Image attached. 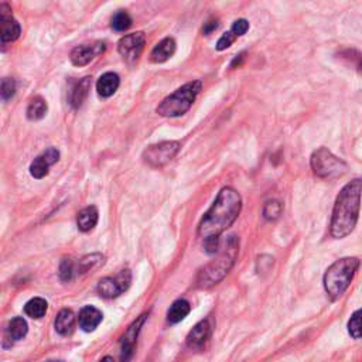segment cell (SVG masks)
Wrapping results in <instances>:
<instances>
[{
    "instance_id": "obj_1",
    "label": "cell",
    "mask_w": 362,
    "mask_h": 362,
    "mask_svg": "<svg viewBox=\"0 0 362 362\" xmlns=\"http://www.w3.org/2000/svg\"><path fill=\"white\" fill-rule=\"evenodd\" d=\"M242 210V198L239 193L231 187H224L211 209L205 213L200 225L198 237L201 239H220L224 232L237 221Z\"/></svg>"
},
{
    "instance_id": "obj_2",
    "label": "cell",
    "mask_w": 362,
    "mask_h": 362,
    "mask_svg": "<svg viewBox=\"0 0 362 362\" xmlns=\"http://www.w3.org/2000/svg\"><path fill=\"white\" fill-rule=\"evenodd\" d=\"M362 198V180L355 178L343 187L340 194L335 200L331 222L330 234L334 239H343L348 237L355 229L359 218Z\"/></svg>"
},
{
    "instance_id": "obj_3",
    "label": "cell",
    "mask_w": 362,
    "mask_h": 362,
    "mask_svg": "<svg viewBox=\"0 0 362 362\" xmlns=\"http://www.w3.org/2000/svg\"><path fill=\"white\" fill-rule=\"evenodd\" d=\"M239 252V241L237 237H228L225 241H221L218 256L213 262L206 265L198 275L197 284L201 289L213 288L214 284L220 283L234 266Z\"/></svg>"
},
{
    "instance_id": "obj_4",
    "label": "cell",
    "mask_w": 362,
    "mask_h": 362,
    "mask_svg": "<svg viewBox=\"0 0 362 362\" xmlns=\"http://www.w3.org/2000/svg\"><path fill=\"white\" fill-rule=\"evenodd\" d=\"M361 265V261L358 257L347 256L341 257V259L335 261L324 273L323 284L324 290L331 301L339 300L350 288L352 283L356 270Z\"/></svg>"
},
{
    "instance_id": "obj_5",
    "label": "cell",
    "mask_w": 362,
    "mask_h": 362,
    "mask_svg": "<svg viewBox=\"0 0 362 362\" xmlns=\"http://www.w3.org/2000/svg\"><path fill=\"white\" fill-rule=\"evenodd\" d=\"M201 89H202L201 81H193L183 87H180L171 95H169L160 102L156 112L166 118H177L187 114L193 107V103Z\"/></svg>"
},
{
    "instance_id": "obj_6",
    "label": "cell",
    "mask_w": 362,
    "mask_h": 362,
    "mask_svg": "<svg viewBox=\"0 0 362 362\" xmlns=\"http://www.w3.org/2000/svg\"><path fill=\"white\" fill-rule=\"evenodd\" d=\"M313 173L320 178H337L347 173L348 166L327 149L320 147L313 151L310 159Z\"/></svg>"
},
{
    "instance_id": "obj_7",
    "label": "cell",
    "mask_w": 362,
    "mask_h": 362,
    "mask_svg": "<svg viewBox=\"0 0 362 362\" xmlns=\"http://www.w3.org/2000/svg\"><path fill=\"white\" fill-rule=\"evenodd\" d=\"M180 150V143L178 142H162L158 145H151L149 146L143 154V162L150 166V167H163L166 166L171 159H174L175 154Z\"/></svg>"
},
{
    "instance_id": "obj_8",
    "label": "cell",
    "mask_w": 362,
    "mask_h": 362,
    "mask_svg": "<svg viewBox=\"0 0 362 362\" xmlns=\"http://www.w3.org/2000/svg\"><path fill=\"white\" fill-rule=\"evenodd\" d=\"M145 44H146V36L142 32L132 33L119 40L118 51L126 64L135 65L143 53Z\"/></svg>"
},
{
    "instance_id": "obj_9",
    "label": "cell",
    "mask_w": 362,
    "mask_h": 362,
    "mask_svg": "<svg viewBox=\"0 0 362 362\" xmlns=\"http://www.w3.org/2000/svg\"><path fill=\"white\" fill-rule=\"evenodd\" d=\"M132 275L129 270H122L116 276H108L99 280L98 283V293L105 299H114L120 296L131 286Z\"/></svg>"
},
{
    "instance_id": "obj_10",
    "label": "cell",
    "mask_w": 362,
    "mask_h": 362,
    "mask_svg": "<svg viewBox=\"0 0 362 362\" xmlns=\"http://www.w3.org/2000/svg\"><path fill=\"white\" fill-rule=\"evenodd\" d=\"M105 51V44L98 41L95 44H83L75 47L71 54H70V60L74 65L76 67H84L87 64H89L96 56H99L100 53Z\"/></svg>"
},
{
    "instance_id": "obj_11",
    "label": "cell",
    "mask_w": 362,
    "mask_h": 362,
    "mask_svg": "<svg viewBox=\"0 0 362 362\" xmlns=\"http://www.w3.org/2000/svg\"><path fill=\"white\" fill-rule=\"evenodd\" d=\"M0 21H2V34H0L2 43L6 44L16 41L20 37L21 28L17 20L13 19L12 9L6 3L0 5Z\"/></svg>"
},
{
    "instance_id": "obj_12",
    "label": "cell",
    "mask_w": 362,
    "mask_h": 362,
    "mask_svg": "<svg viewBox=\"0 0 362 362\" xmlns=\"http://www.w3.org/2000/svg\"><path fill=\"white\" fill-rule=\"evenodd\" d=\"M145 320H146V316L145 315L140 316L136 321H134V324L131 327L126 330L125 335L122 337V348H120V361L122 362H127L129 359L132 358L138 335L140 332V328H142Z\"/></svg>"
},
{
    "instance_id": "obj_13",
    "label": "cell",
    "mask_w": 362,
    "mask_h": 362,
    "mask_svg": "<svg viewBox=\"0 0 362 362\" xmlns=\"http://www.w3.org/2000/svg\"><path fill=\"white\" fill-rule=\"evenodd\" d=\"M58 159H60V151L56 147L47 149L43 154H40V156H37L33 160L30 166V174L37 180L44 178L48 174V169L56 164Z\"/></svg>"
},
{
    "instance_id": "obj_14",
    "label": "cell",
    "mask_w": 362,
    "mask_h": 362,
    "mask_svg": "<svg viewBox=\"0 0 362 362\" xmlns=\"http://www.w3.org/2000/svg\"><path fill=\"white\" fill-rule=\"evenodd\" d=\"M213 332V327L210 324V320H202L200 321L187 335V345L191 350H201L205 343L210 340Z\"/></svg>"
},
{
    "instance_id": "obj_15",
    "label": "cell",
    "mask_w": 362,
    "mask_h": 362,
    "mask_svg": "<svg viewBox=\"0 0 362 362\" xmlns=\"http://www.w3.org/2000/svg\"><path fill=\"white\" fill-rule=\"evenodd\" d=\"M249 30V23L245 20V19H239L237 21H234V24H232V28L229 32H226L217 43V50L218 51H222V50H226L229 48L232 44H234V41L244 36L246 32Z\"/></svg>"
},
{
    "instance_id": "obj_16",
    "label": "cell",
    "mask_w": 362,
    "mask_h": 362,
    "mask_svg": "<svg viewBox=\"0 0 362 362\" xmlns=\"http://www.w3.org/2000/svg\"><path fill=\"white\" fill-rule=\"evenodd\" d=\"M91 85H92V81H91L89 76H85V78H83L78 83L74 84V87L70 91V98H68L72 108L78 109L83 105L84 100L87 99V96L91 91Z\"/></svg>"
},
{
    "instance_id": "obj_17",
    "label": "cell",
    "mask_w": 362,
    "mask_h": 362,
    "mask_svg": "<svg viewBox=\"0 0 362 362\" xmlns=\"http://www.w3.org/2000/svg\"><path fill=\"white\" fill-rule=\"evenodd\" d=\"M102 313L99 310L94 306H85L78 316V323L80 327L85 331V332H91L94 331L100 323H102Z\"/></svg>"
},
{
    "instance_id": "obj_18",
    "label": "cell",
    "mask_w": 362,
    "mask_h": 362,
    "mask_svg": "<svg viewBox=\"0 0 362 362\" xmlns=\"http://www.w3.org/2000/svg\"><path fill=\"white\" fill-rule=\"evenodd\" d=\"M120 80H119V75L115 72H107L103 74L100 78L96 83V91L98 95L102 98H109L112 96L118 88H119Z\"/></svg>"
},
{
    "instance_id": "obj_19",
    "label": "cell",
    "mask_w": 362,
    "mask_h": 362,
    "mask_svg": "<svg viewBox=\"0 0 362 362\" xmlns=\"http://www.w3.org/2000/svg\"><path fill=\"white\" fill-rule=\"evenodd\" d=\"M174 53H175V41L174 39L167 37L153 48L151 54H150V60L156 64H162V63H166L169 58H171Z\"/></svg>"
},
{
    "instance_id": "obj_20",
    "label": "cell",
    "mask_w": 362,
    "mask_h": 362,
    "mask_svg": "<svg viewBox=\"0 0 362 362\" xmlns=\"http://www.w3.org/2000/svg\"><path fill=\"white\" fill-rule=\"evenodd\" d=\"M190 310H191V306L187 300L184 299L175 300L167 312V321L170 324H177L180 321H183L189 316Z\"/></svg>"
},
{
    "instance_id": "obj_21",
    "label": "cell",
    "mask_w": 362,
    "mask_h": 362,
    "mask_svg": "<svg viewBox=\"0 0 362 362\" xmlns=\"http://www.w3.org/2000/svg\"><path fill=\"white\" fill-rule=\"evenodd\" d=\"M98 210L96 206L91 205L84 209L83 211H80L78 217H76V225H78V229L81 232H89L95 228V225L98 224Z\"/></svg>"
},
{
    "instance_id": "obj_22",
    "label": "cell",
    "mask_w": 362,
    "mask_h": 362,
    "mask_svg": "<svg viewBox=\"0 0 362 362\" xmlns=\"http://www.w3.org/2000/svg\"><path fill=\"white\" fill-rule=\"evenodd\" d=\"M54 327H56V331L61 335L72 334L74 327H75V316L71 310H68V308L61 310L57 316V319H56Z\"/></svg>"
},
{
    "instance_id": "obj_23",
    "label": "cell",
    "mask_w": 362,
    "mask_h": 362,
    "mask_svg": "<svg viewBox=\"0 0 362 362\" xmlns=\"http://www.w3.org/2000/svg\"><path fill=\"white\" fill-rule=\"evenodd\" d=\"M6 331H8V335H9L10 340L20 341L25 337V334H28L29 326L23 317H14L9 321Z\"/></svg>"
},
{
    "instance_id": "obj_24",
    "label": "cell",
    "mask_w": 362,
    "mask_h": 362,
    "mask_svg": "<svg viewBox=\"0 0 362 362\" xmlns=\"http://www.w3.org/2000/svg\"><path fill=\"white\" fill-rule=\"evenodd\" d=\"M47 308H48V304L44 299L34 297L30 301L25 303L24 313L25 316H29L32 319H41L47 313Z\"/></svg>"
},
{
    "instance_id": "obj_25",
    "label": "cell",
    "mask_w": 362,
    "mask_h": 362,
    "mask_svg": "<svg viewBox=\"0 0 362 362\" xmlns=\"http://www.w3.org/2000/svg\"><path fill=\"white\" fill-rule=\"evenodd\" d=\"M47 114V102L41 96H34L28 108V118L30 120H40Z\"/></svg>"
},
{
    "instance_id": "obj_26",
    "label": "cell",
    "mask_w": 362,
    "mask_h": 362,
    "mask_svg": "<svg viewBox=\"0 0 362 362\" xmlns=\"http://www.w3.org/2000/svg\"><path fill=\"white\" fill-rule=\"evenodd\" d=\"M347 330L351 339L362 340V308L352 313L347 323Z\"/></svg>"
},
{
    "instance_id": "obj_27",
    "label": "cell",
    "mask_w": 362,
    "mask_h": 362,
    "mask_svg": "<svg viewBox=\"0 0 362 362\" xmlns=\"http://www.w3.org/2000/svg\"><path fill=\"white\" fill-rule=\"evenodd\" d=\"M132 25V19L126 12L120 10L112 17V29L116 32H125Z\"/></svg>"
},
{
    "instance_id": "obj_28",
    "label": "cell",
    "mask_w": 362,
    "mask_h": 362,
    "mask_svg": "<svg viewBox=\"0 0 362 362\" xmlns=\"http://www.w3.org/2000/svg\"><path fill=\"white\" fill-rule=\"evenodd\" d=\"M281 211H283L281 202H279L277 200H272V201H268L264 206V217L268 221H275L281 215Z\"/></svg>"
},
{
    "instance_id": "obj_29",
    "label": "cell",
    "mask_w": 362,
    "mask_h": 362,
    "mask_svg": "<svg viewBox=\"0 0 362 362\" xmlns=\"http://www.w3.org/2000/svg\"><path fill=\"white\" fill-rule=\"evenodd\" d=\"M75 273V264L72 259H63L60 265V277L63 281H70Z\"/></svg>"
},
{
    "instance_id": "obj_30",
    "label": "cell",
    "mask_w": 362,
    "mask_h": 362,
    "mask_svg": "<svg viewBox=\"0 0 362 362\" xmlns=\"http://www.w3.org/2000/svg\"><path fill=\"white\" fill-rule=\"evenodd\" d=\"M100 261H102V256H100V255H91V256H87V257H84L83 261H80L78 272H81V273L88 272L89 269H92V266L98 265Z\"/></svg>"
},
{
    "instance_id": "obj_31",
    "label": "cell",
    "mask_w": 362,
    "mask_h": 362,
    "mask_svg": "<svg viewBox=\"0 0 362 362\" xmlns=\"http://www.w3.org/2000/svg\"><path fill=\"white\" fill-rule=\"evenodd\" d=\"M343 56H344V58L350 60L354 64L355 70L359 74H362V54L361 53H358L356 50H347V51H344Z\"/></svg>"
},
{
    "instance_id": "obj_32",
    "label": "cell",
    "mask_w": 362,
    "mask_h": 362,
    "mask_svg": "<svg viewBox=\"0 0 362 362\" xmlns=\"http://www.w3.org/2000/svg\"><path fill=\"white\" fill-rule=\"evenodd\" d=\"M16 92V83L12 78L2 80V98L3 100H9Z\"/></svg>"
},
{
    "instance_id": "obj_33",
    "label": "cell",
    "mask_w": 362,
    "mask_h": 362,
    "mask_svg": "<svg viewBox=\"0 0 362 362\" xmlns=\"http://www.w3.org/2000/svg\"><path fill=\"white\" fill-rule=\"evenodd\" d=\"M217 28H218V21H217V20H215V21L206 23V25L204 28V33H205V34H210V33H213Z\"/></svg>"
},
{
    "instance_id": "obj_34",
    "label": "cell",
    "mask_w": 362,
    "mask_h": 362,
    "mask_svg": "<svg viewBox=\"0 0 362 362\" xmlns=\"http://www.w3.org/2000/svg\"><path fill=\"white\" fill-rule=\"evenodd\" d=\"M244 56H245V53H242V54L237 56V58H235L234 61H232L231 67H232V68H234V67H237V65H241V63H242V60H244Z\"/></svg>"
},
{
    "instance_id": "obj_35",
    "label": "cell",
    "mask_w": 362,
    "mask_h": 362,
    "mask_svg": "<svg viewBox=\"0 0 362 362\" xmlns=\"http://www.w3.org/2000/svg\"><path fill=\"white\" fill-rule=\"evenodd\" d=\"M99 362H115V361H114V358H112V356H105V358H103V359H100Z\"/></svg>"
},
{
    "instance_id": "obj_36",
    "label": "cell",
    "mask_w": 362,
    "mask_h": 362,
    "mask_svg": "<svg viewBox=\"0 0 362 362\" xmlns=\"http://www.w3.org/2000/svg\"><path fill=\"white\" fill-rule=\"evenodd\" d=\"M47 362H63V361H47Z\"/></svg>"
}]
</instances>
